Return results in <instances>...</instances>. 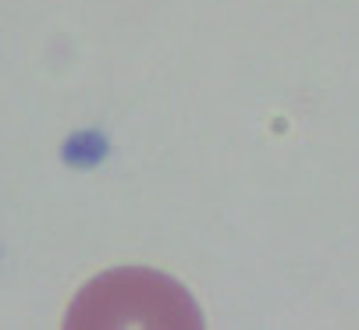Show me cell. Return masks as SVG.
<instances>
[{
  "label": "cell",
  "mask_w": 359,
  "mask_h": 330,
  "mask_svg": "<svg viewBox=\"0 0 359 330\" xmlns=\"http://www.w3.org/2000/svg\"><path fill=\"white\" fill-rule=\"evenodd\" d=\"M121 305H128V323H185L199 326V312L192 298L171 284L164 273H146V270H121V273H104L93 281L79 298L75 312L68 316L72 326H89V323H107Z\"/></svg>",
  "instance_id": "cell-1"
}]
</instances>
